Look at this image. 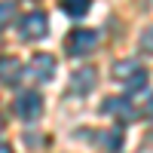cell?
I'll return each instance as SVG.
<instances>
[{"instance_id":"11","label":"cell","mask_w":153,"mask_h":153,"mask_svg":"<svg viewBox=\"0 0 153 153\" xmlns=\"http://www.w3.org/2000/svg\"><path fill=\"white\" fill-rule=\"evenodd\" d=\"M12 19H16V3H12V0H0V31H3Z\"/></svg>"},{"instance_id":"12","label":"cell","mask_w":153,"mask_h":153,"mask_svg":"<svg viewBox=\"0 0 153 153\" xmlns=\"http://www.w3.org/2000/svg\"><path fill=\"white\" fill-rule=\"evenodd\" d=\"M141 49H144L147 55H153V25H150V28L141 34Z\"/></svg>"},{"instance_id":"7","label":"cell","mask_w":153,"mask_h":153,"mask_svg":"<svg viewBox=\"0 0 153 153\" xmlns=\"http://www.w3.org/2000/svg\"><path fill=\"white\" fill-rule=\"evenodd\" d=\"M95 71L92 68H83V71H76L74 76H71V92H76V95H86L89 89L95 86Z\"/></svg>"},{"instance_id":"4","label":"cell","mask_w":153,"mask_h":153,"mask_svg":"<svg viewBox=\"0 0 153 153\" xmlns=\"http://www.w3.org/2000/svg\"><path fill=\"white\" fill-rule=\"evenodd\" d=\"M28 76H34L37 83H49L55 76V58L49 52H37L28 65Z\"/></svg>"},{"instance_id":"13","label":"cell","mask_w":153,"mask_h":153,"mask_svg":"<svg viewBox=\"0 0 153 153\" xmlns=\"http://www.w3.org/2000/svg\"><path fill=\"white\" fill-rule=\"evenodd\" d=\"M0 153H12V147H6V144H0Z\"/></svg>"},{"instance_id":"5","label":"cell","mask_w":153,"mask_h":153,"mask_svg":"<svg viewBox=\"0 0 153 153\" xmlns=\"http://www.w3.org/2000/svg\"><path fill=\"white\" fill-rule=\"evenodd\" d=\"M16 113L22 120H37L43 113V98H40V92H22L19 98H16Z\"/></svg>"},{"instance_id":"15","label":"cell","mask_w":153,"mask_h":153,"mask_svg":"<svg viewBox=\"0 0 153 153\" xmlns=\"http://www.w3.org/2000/svg\"><path fill=\"white\" fill-rule=\"evenodd\" d=\"M0 129H3V117H0Z\"/></svg>"},{"instance_id":"10","label":"cell","mask_w":153,"mask_h":153,"mask_svg":"<svg viewBox=\"0 0 153 153\" xmlns=\"http://www.w3.org/2000/svg\"><path fill=\"white\" fill-rule=\"evenodd\" d=\"M98 144H104L107 153H117L123 144V132H98Z\"/></svg>"},{"instance_id":"2","label":"cell","mask_w":153,"mask_h":153,"mask_svg":"<svg viewBox=\"0 0 153 153\" xmlns=\"http://www.w3.org/2000/svg\"><path fill=\"white\" fill-rule=\"evenodd\" d=\"M95 46H98V31L92 28H74L65 40V49L71 58H83L89 52H95Z\"/></svg>"},{"instance_id":"9","label":"cell","mask_w":153,"mask_h":153,"mask_svg":"<svg viewBox=\"0 0 153 153\" xmlns=\"http://www.w3.org/2000/svg\"><path fill=\"white\" fill-rule=\"evenodd\" d=\"M89 6H92V0H61V9L74 19H83L89 12Z\"/></svg>"},{"instance_id":"3","label":"cell","mask_w":153,"mask_h":153,"mask_svg":"<svg viewBox=\"0 0 153 153\" xmlns=\"http://www.w3.org/2000/svg\"><path fill=\"white\" fill-rule=\"evenodd\" d=\"M46 31H49V19L43 12H28V16L19 22L22 40H40V37H46Z\"/></svg>"},{"instance_id":"1","label":"cell","mask_w":153,"mask_h":153,"mask_svg":"<svg viewBox=\"0 0 153 153\" xmlns=\"http://www.w3.org/2000/svg\"><path fill=\"white\" fill-rule=\"evenodd\" d=\"M113 80H120L129 92H138V89L147 86V74H144V68L138 65L135 58H126V61H117V65H113Z\"/></svg>"},{"instance_id":"6","label":"cell","mask_w":153,"mask_h":153,"mask_svg":"<svg viewBox=\"0 0 153 153\" xmlns=\"http://www.w3.org/2000/svg\"><path fill=\"white\" fill-rule=\"evenodd\" d=\"M22 61L19 58H12V55H6V58H0V83L3 86H16L19 80H22Z\"/></svg>"},{"instance_id":"8","label":"cell","mask_w":153,"mask_h":153,"mask_svg":"<svg viewBox=\"0 0 153 153\" xmlns=\"http://www.w3.org/2000/svg\"><path fill=\"white\" fill-rule=\"evenodd\" d=\"M104 113H113L120 120H132V104L123 101V98H107L104 101Z\"/></svg>"},{"instance_id":"14","label":"cell","mask_w":153,"mask_h":153,"mask_svg":"<svg viewBox=\"0 0 153 153\" xmlns=\"http://www.w3.org/2000/svg\"><path fill=\"white\" fill-rule=\"evenodd\" d=\"M138 153H153V150H150V147H144V150H138Z\"/></svg>"}]
</instances>
